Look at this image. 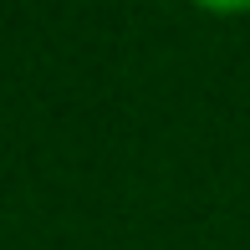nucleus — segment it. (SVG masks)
I'll return each mask as SVG.
<instances>
[{"label":"nucleus","mask_w":250,"mask_h":250,"mask_svg":"<svg viewBox=\"0 0 250 250\" xmlns=\"http://www.w3.org/2000/svg\"><path fill=\"white\" fill-rule=\"evenodd\" d=\"M204 10H220V16H235V10H250V0H199Z\"/></svg>","instance_id":"nucleus-1"}]
</instances>
